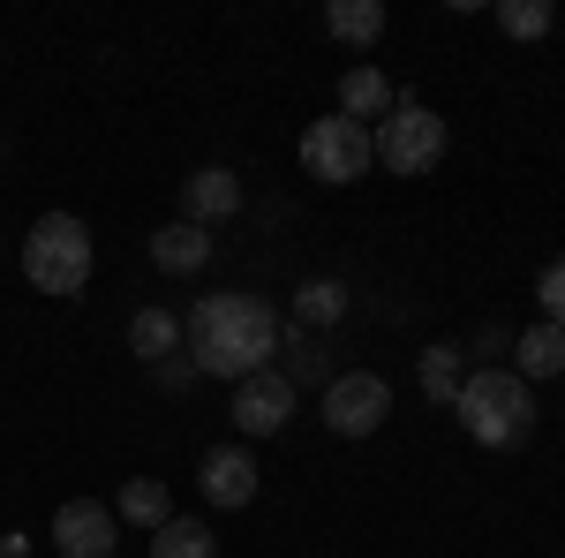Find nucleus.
I'll use <instances>...</instances> for the list:
<instances>
[{"instance_id":"f257e3e1","label":"nucleus","mask_w":565,"mask_h":558,"mask_svg":"<svg viewBox=\"0 0 565 558\" xmlns=\"http://www.w3.org/2000/svg\"><path fill=\"white\" fill-rule=\"evenodd\" d=\"M279 333H287V317L264 295H204L181 317V355L196 362V378L242 386L249 370H264L279 355Z\"/></svg>"},{"instance_id":"f03ea898","label":"nucleus","mask_w":565,"mask_h":558,"mask_svg":"<svg viewBox=\"0 0 565 558\" xmlns=\"http://www.w3.org/2000/svg\"><path fill=\"white\" fill-rule=\"evenodd\" d=\"M452 415L468 423L476 445L490 453H513L535 438V386H527L521 370H468V386L452 400Z\"/></svg>"},{"instance_id":"7ed1b4c3","label":"nucleus","mask_w":565,"mask_h":558,"mask_svg":"<svg viewBox=\"0 0 565 558\" xmlns=\"http://www.w3.org/2000/svg\"><path fill=\"white\" fill-rule=\"evenodd\" d=\"M23 280L39 295L68 302L90 287V227L76 212H45L31 234H23Z\"/></svg>"},{"instance_id":"20e7f679","label":"nucleus","mask_w":565,"mask_h":558,"mask_svg":"<svg viewBox=\"0 0 565 558\" xmlns=\"http://www.w3.org/2000/svg\"><path fill=\"white\" fill-rule=\"evenodd\" d=\"M370 144H377V167L407 173V181H423V173L445 159V122H437L423 98H399L385 122L370 129Z\"/></svg>"},{"instance_id":"39448f33","label":"nucleus","mask_w":565,"mask_h":558,"mask_svg":"<svg viewBox=\"0 0 565 558\" xmlns=\"http://www.w3.org/2000/svg\"><path fill=\"white\" fill-rule=\"evenodd\" d=\"M370 167H377V144H370V129H362V122L324 114V122H309V129H302V173H309V181L348 189V181H362Z\"/></svg>"},{"instance_id":"423d86ee","label":"nucleus","mask_w":565,"mask_h":558,"mask_svg":"<svg viewBox=\"0 0 565 558\" xmlns=\"http://www.w3.org/2000/svg\"><path fill=\"white\" fill-rule=\"evenodd\" d=\"M385 415H392V386L377 370H340L324 386V430L332 438H370V430H385Z\"/></svg>"},{"instance_id":"0eeeda50","label":"nucleus","mask_w":565,"mask_h":558,"mask_svg":"<svg viewBox=\"0 0 565 558\" xmlns=\"http://www.w3.org/2000/svg\"><path fill=\"white\" fill-rule=\"evenodd\" d=\"M287 415H295V386L271 362L234 386V423H242V438H271V430H287Z\"/></svg>"},{"instance_id":"6e6552de","label":"nucleus","mask_w":565,"mask_h":558,"mask_svg":"<svg viewBox=\"0 0 565 558\" xmlns=\"http://www.w3.org/2000/svg\"><path fill=\"white\" fill-rule=\"evenodd\" d=\"M53 544H61V558H114L121 520H114V506H98V498H68L53 514Z\"/></svg>"},{"instance_id":"1a4fd4ad","label":"nucleus","mask_w":565,"mask_h":558,"mask_svg":"<svg viewBox=\"0 0 565 558\" xmlns=\"http://www.w3.org/2000/svg\"><path fill=\"white\" fill-rule=\"evenodd\" d=\"M196 483H204V498H212V506H249L264 475H257V461H249V445H218V453H204Z\"/></svg>"},{"instance_id":"9d476101","label":"nucleus","mask_w":565,"mask_h":558,"mask_svg":"<svg viewBox=\"0 0 565 558\" xmlns=\"http://www.w3.org/2000/svg\"><path fill=\"white\" fill-rule=\"evenodd\" d=\"M234 212H242V173L196 167L181 181V219H189V227H212V219H234Z\"/></svg>"},{"instance_id":"9b49d317","label":"nucleus","mask_w":565,"mask_h":558,"mask_svg":"<svg viewBox=\"0 0 565 558\" xmlns=\"http://www.w3.org/2000/svg\"><path fill=\"white\" fill-rule=\"evenodd\" d=\"M392 106H399V91H392L385 76H377V69H370V61H362V69H348V76H340V114H348V122H362V129H370V122H385Z\"/></svg>"},{"instance_id":"f8f14e48","label":"nucleus","mask_w":565,"mask_h":558,"mask_svg":"<svg viewBox=\"0 0 565 558\" xmlns=\"http://www.w3.org/2000/svg\"><path fill=\"white\" fill-rule=\"evenodd\" d=\"M151 264H159V272H204V264H212V234L189 227V219H174V227L151 234Z\"/></svg>"},{"instance_id":"ddd939ff","label":"nucleus","mask_w":565,"mask_h":558,"mask_svg":"<svg viewBox=\"0 0 565 558\" xmlns=\"http://www.w3.org/2000/svg\"><path fill=\"white\" fill-rule=\"evenodd\" d=\"M129 355L136 362H174L181 355V317L174 309H136L129 317Z\"/></svg>"},{"instance_id":"4468645a","label":"nucleus","mask_w":565,"mask_h":558,"mask_svg":"<svg viewBox=\"0 0 565 558\" xmlns=\"http://www.w3.org/2000/svg\"><path fill=\"white\" fill-rule=\"evenodd\" d=\"M324 31L340 45H377L385 39V0H332L324 8Z\"/></svg>"},{"instance_id":"2eb2a0df","label":"nucleus","mask_w":565,"mask_h":558,"mask_svg":"<svg viewBox=\"0 0 565 558\" xmlns=\"http://www.w3.org/2000/svg\"><path fill=\"white\" fill-rule=\"evenodd\" d=\"M513 362H521V378H558L565 370V325H527L521 340H513Z\"/></svg>"},{"instance_id":"dca6fc26","label":"nucleus","mask_w":565,"mask_h":558,"mask_svg":"<svg viewBox=\"0 0 565 558\" xmlns=\"http://www.w3.org/2000/svg\"><path fill=\"white\" fill-rule=\"evenodd\" d=\"M415 370H423V392H430L437 408H452V400H460V386H468V355H460V347H423V362H415Z\"/></svg>"},{"instance_id":"f3484780","label":"nucleus","mask_w":565,"mask_h":558,"mask_svg":"<svg viewBox=\"0 0 565 558\" xmlns=\"http://www.w3.org/2000/svg\"><path fill=\"white\" fill-rule=\"evenodd\" d=\"M151 558H218V536L204 520H167V528H151Z\"/></svg>"},{"instance_id":"a211bd4d","label":"nucleus","mask_w":565,"mask_h":558,"mask_svg":"<svg viewBox=\"0 0 565 558\" xmlns=\"http://www.w3.org/2000/svg\"><path fill=\"white\" fill-rule=\"evenodd\" d=\"M121 520H136V528H167V520H174V491L151 483V475L121 483Z\"/></svg>"},{"instance_id":"6ab92c4d","label":"nucleus","mask_w":565,"mask_h":558,"mask_svg":"<svg viewBox=\"0 0 565 558\" xmlns=\"http://www.w3.org/2000/svg\"><path fill=\"white\" fill-rule=\"evenodd\" d=\"M551 23H558L551 0H498V31H513V39H543Z\"/></svg>"},{"instance_id":"aec40b11","label":"nucleus","mask_w":565,"mask_h":558,"mask_svg":"<svg viewBox=\"0 0 565 558\" xmlns=\"http://www.w3.org/2000/svg\"><path fill=\"white\" fill-rule=\"evenodd\" d=\"M302 317L309 325H340V317H348V287H340V280H309L302 287Z\"/></svg>"},{"instance_id":"412c9836","label":"nucleus","mask_w":565,"mask_h":558,"mask_svg":"<svg viewBox=\"0 0 565 558\" xmlns=\"http://www.w3.org/2000/svg\"><path fill=\"white\" fill-rule=\"evenodd\" d=\"M535 302H543V325H565V257L535 272Z\"/></svg>"},{"instance_id":"4be33fe9","label":"nucleus","mask_w":565,"mask_h":558,"mask_svg":"<svg viewBox=\"0 0 565 558\" xmlns=\"http://www.w3.org/2000/svg\"><path fill=\"white\" fill-rule=\"evenodd\" d=\"M0 558H8V544H0Z\"/></svg>"}]
</instances>
